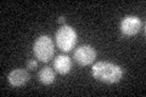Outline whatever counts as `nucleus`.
Here are the masks:
<instances>
[{"label":"nucleus","mask_w":146,"mask_h":97,"mask_svg":"<svg viewBox=\"0 0 146 97\" xmlns=\"http://www.w3.org/2000/svg\"><path fill=\"white\" fill-rule=\"evenodd\" d=\"M38 78L39 81L44 85H51L56 80V74H55L54 69L50 67H44L39 71L38 73Z\"/></svg>","instance_id":"6e6552de"},{"label":"nucleus","mask_w":146,"mask_h":97,"mask_svg":"<svg viewBox=\"0 0 146 97\" xmlns=\"http://www.w3.org/2000/svg\"><path fill=\"white\" fill-rule=\"evenodd\" d=\"M65 21H66L65 16H60V17H58V20H57V22H58V23H61L62 26H63V23H65Z\"/></svg>","instance_id":"9d476101"},{"label":"nucleus","mask_w":146,"mask_h":97,"mask_svg":"<svg viewBox=\"0 0 146 97\" xmlns=\"http://www.w3.org/2000/svg\"><path fill=\"white\" fill-rule=\"evenodd\" d=\"M143 22H141L140 17L134 15H128L122 18L119 29L125 36H134L139 33L143 28Z\"/></svg>","instance_id":"39448f33"},{"label":"nucleus","mask_w":146,"mask_h":97,"mask_svg":"<svg viewBox=\"0 0 146 97\" xmlns=\"http://www.w3.org/2000/svg\"><path fill=\"white\" fill-rule=\"evenodd\" d=\"M29 78H31V75H29L28 71H26L23 68H16L9 73L7 81H9V84L13 87H21L28 82Z\"/></svg>","instance_id":"423d86ee"},{"label":"nucleus","mask_w":146,"mask_h":97,"mask_svg":"<svg viewBox=\"0 0 146 97\" xmlns=\"http://www.w3.org/2000/svg\"><path fill=\"white\" fill-rule=\"evenodd\" d=\"M36 66H38V63H36L35 59H29V61H27V68H28L29 71H33V69H35Z\"/></svg>","instance_id":"1a4fd4ad"},{"label":"nucleus","mask_w":146,"mask_h":97,"mask_svg":"<svg viewBox=\"0 0 146 97\" xmlns=\"http://www.w3.org/2000/svg\"><path fill=\"white\" fill-rule=\"evenodd\" d=\"M98 52L95 50L94 46L91 45H80L79 48H77L74 50V53H73V57H74L76 62L79 64V66H90L93 64L94 61L96 59Z\"/></svg>","instance_id":"20e7f679"},{"label":"nucleus","mask_w":146,"mask_h":97,"mask_svg":"<svg viewBox=\"0 0 146 97\" xmlns=\"http://www.w3.org/2000/svg\"><path fill=\"white\" fill-rule=\"evenodd\" d=\"M91 75H93L94 79L105 82V84H116V82L123 79L124 71L121 66H118L113 62L101 61L93 64Z\"/></svg>","instance_id":"f257e3e1"},{"label":"nucleus","mask_w":146,"mask_h":97,"mask_svg":"<svg viewBox=\"0 0 146 97\" xmlns=\"http://www.w3.org/2000/svg\"><path fill=\"white\" fill-rule=\"evenodd\" d=\"M56 39L57 48L63 52H70L77 45V40H78V35H77L76 29L72 26L63 24L61 28L56 32L55 35Z\"/></svg>","instance_id":"f03ea898"},{"label":"nucleus","mask_w":146,"mask_h":97,"mask_svg":"<svg viewBox=\"0 0 146 97\" xmlns=\"http://www.w3.org/2000/svg\"><path fill=\"white\" fill-rule=\"evenodd\" d=\"M54 68L58 74L66 75L71 72L72 69V61L67 55H58V56L54 59Z\"/></svg>","instance_id":"0eeeda50"},{"label":"nucleus","mask_w":146,"mask_h":97,"mask_svg":"<svg viewBox=\"0 0 146 97\" xmlns=\"http://www.w3.org/2000/svg\"><path fill=\"white\" fill-rule=\"evenodd\" d=\"M33 53L38 61L46 63L54 57L55 45L54 40L49 35H40L35 39L33 44Z\"/></svg>","instance_id":"7ed1b4c3"}]
</instances>
